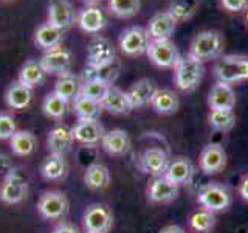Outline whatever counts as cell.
Instances as JSON below:
<instances>
[{"instance_id":"obj_26","label":"cell","mask_w":248,"mask_h":233,"mask_svg":"<svg viewBox=\"0 0 248 233\" xmlns=\"http://www.w3.org/2000/svg\"><path fill=\"white\" fill-rule=\"evenodd\" d=\"M149 104L154 109V112H157L160 115H170L178 111V107H180V98L170 89H157Z\"/></svg>"},{"instance_id":"obj_17","label":"cell","mask_w":248,"mask_h":233,"mask_svg":"<svg viewBox=\"0 0 248 233\" xmlns=\"http://www.w3.org/2000/svg\"><path fill=\"white\" fill-rule=\"evenodd\" d=\"M75 143V137L72 128L65 126V124H58L54 126L46 137V146H48L50 154L65 155L68 151H72Z\"/></svg>"},{"instance_id":"obj_6","label":"cell","mask_w":248,"mask_h":233,"mask_svg":"<svg viewBox=\"0 0 248 233\" xmlns=\"http://www.w3.org/2000/svg\"><path fill=\"white\" fill-rule=\"evenodd\" d=\"M27 196H28V181L16 168L0 183V200L6 205H16L20 204L22 200H25Z\"/></svg>"},{"instance_id":"obj_1","label":"cell","mask_w":248,"mask_h":233,"mask_svg":"<svg viewBox=\"0 0 248 233\" xmlns=\"http://www.w3.org/2000/svg\"><path fill=\"white\" fill-rule=\"evenodd\" d=\"M225 49L223 34L217 30H203L194 36L189 45V54L196 59L206 62L211 59H219Z\"/></svg>"},{"instance_id":"obj_31","label":"cell","mask_w":248,"mask_h":233,"mask_svg":"<svg viewBox=\"0 0 248 233\" xmlns=\"http://www.w3.org/2000/svg\"><path fill=\"white\" fill-rule=\"evenodd\" d=\"M81 85H82L81 78L72 72H68V73L58 76L53 92H56L61 98H64L65 101H68V103H72V101L79 95Z\"/></svg>"},{"instance_id":"obj_36","label":"cell","mask_w":248,"mask_h":233,"mask_svg":"<svg viewBox=\"0 0 248 233\" xmlns=\"http://www.w3.org/2000/svg\"><path fill=\"white\" fill-rule=\"evenodd\" d=\"M200 2L199 0H170L168 6V13L172 16L174 20L186 22L197 13Z\"/></svg>"},{"instance_id":"obj_28","label":"cell","mask_w":248,"mask_h":233,"mask_svg":"<svg viewBox=\"0 0 248 233\" xmlns=\"http://www.w3.org/2000/svg\"><path fill=\"white\" fill-rule=\"evenodd\" d=\"M121 72V61L116 58L112 62H107V64L98 66V67H87L84 72V78L82 81L85 80H98L113 85V83L118 80Z\"/></svg>"},{"instance_id":"obj_20","label":"cell","mask_w":248,"mask_h":233,"mask_svg":"<svg viewBox=\"0 0 248 233\" xmlns=\"http://www.w3.org/2000/svg\"><path fill=\"white\" fill-rule=\"evenodd\" d=\"M177 22L168 11L157 13L154 17L149 20L146 31L149 34L151 41H161V39H170L174 34Z\"/></svg>"},{"instance_id":"obj_5","label":"cell","mask_w":248,"mask_h":233,"mask_svg":"<svg viewBox=\"0 0 248 233\" xmlns=\"http://www.w3.org/2000/svg\"><path fill=\"white\" fill-rule=\"evenodd\" d=\"M70 202L62 191H44L37 200V212L46 221H56L68 213Z\"/></svg>"},{"instance_id":"obj_9","label":"cell","mask_w":248,"mask_h":233,"mask_svg":"<svg viewBox=\"0 0 248 233\" xmlns=\"http://www.w3.org/2000/svg\"><path fill=\"white\" fill-rule=\"evenodd\" d=\"M151 37L147 34L146 28L143 27H130L123 31L120 36V50L126 54V56H141L147 51Z\"/></svg>"},{"instance_id":"obj_2","label":"cell","mask_w":248,"mask_h":233,"mask_svg":"<svg viewBox=\"0 0 248 233\" xmlns=\"http://www.w3.org/2000/svg\"><path fill=\"white\" fill-rule=\"evenodd\" d=\"M214 76L219 83L230 85L248 81V56L222 54L214 64Z\"/></svg>"},{"instance_id":"obj_32","label":"cell","mask_w":248,"mask_h":233,"mask_svg":"<svg viewBox=\"0 0 248 233\" xmlns=\"http://www.w3.org/2000/svg\"><path fill=\"white\" fill-rule=\"evenodd\" d=\"M10 148L17 157H28L37 148V138L31 131H17L10 138Z\"/></svg>"},{"instance_id":"obj_7","label":"cell","mask_w":248,"mask_h":233,"mask_svg":"<svg viewBox=\"0 0 248 233\" xmlns=\"http://www.w3.org/2000/svg\"><path fill=\"white\" fill-rule=\"evenodd\" d=\"M85 233H108L113 225V215L104 204H92L82 216Z\"/></svg>"},{"instance_id":"obj_22","label":"cell","mask_w":248,"mask_h":233,"mask_svg":"<svg viewBox=\"0 0 248 233\" xmlns=\"http://www.w3.org/2000/svg\"><path fill=\"white\" fill-rule=\"evenodd\" d=\"M155 90H157L155 83L149 80V78H141V80H138L137 83L132 84L126 92L132 109H138V107L149 104Z\"/></svg>"},{"instance_id":"obj_10","label":"cell","mask_w":248,"mask_h":233,"mask_svg":"<svg viewBox=\"0 0 248 233\" xmlns=\"http://www.w3.org/2000/svg\"><path fill=\"white\" fill-rule=\"evenodd\" d=\"M199 165L200 169L208 176L219 174L227 166V152H225L223 146L219 143L206 145L199 155Z\"/></svg>"},{"instance_id":"obj_12","label":"cell","mask_w":248,"mask_h":233,"mask_svg":"<svg viewBox=\"0 0 248 233\" xmlns=\"http://www.w3.org/2000/svg\"><path fill=\"white\" fill-rule=\"evenodd\" d=\"M169 157L166 151H163L161 148L149 146L140 155V168H141L146 174H151L154 177L165 176L168 165H169Z\"/></svg>"},{"instance_id":"obj_46","label":"cell","mask_w":248,"mask_h":233,"mask_svg":"<svg viewBox=\"0 0 248 233\" xmlns=\"http://www.w3.org/2000/svg\"><path fill=\"white\" fill-rule=\"evenodd\" d=\"M160 233H185V230L180 227V225L170 224V225H166V227H163V229L160 230Z\"/></svg>"},{"instance_id":"obj_30","label":"cell","mask_w":248,"mask_h":233,"mask_svg":"<svg viewBox=\"0 0 248 233\" xmlns=\"http://www.w3.org/2000/svg\"><path fill=\"white\" fill-rule=\"evenodd\" d=\"M68 173V165L65 160V155L50 154L41 165V176L45 181H62Z\"/></svg>"},{"instance_id":"obj_11","label":"cell","mask_w":248,"mask_h":233,"mask_svg":"<svg viewBox=\"0 0 248 233\" xmlns=\"http://www.w3.org/2000/svg\"><path fill=\"white\" fill-rule=\"evenodd\" d=\"M75 142L82 146H96L103 142L106 129L98 120H78L72 128Z\"/></svg>"},{"instance_id":"obj_34","label":"cell","mask_w":248,"mask_h":233,"mask_svg":"<svg viewBox=\"0 0 248 233\" xmlns=\"http://www.w3.org/2000/svg\"><path fill=\"white\" fill-rule=\"evenodd\" d=\"M45 72L39 61H27L19 70L17 81L23 85H27L30 89H34L37 85H41L45 81Z\"/></svg>"},{"instance_id":"obj_14","label":"cell","mask_w":248,"mask_h":233,"mask_svg":"<svg viewBox=\"0 0 248 233\" xmlns=\"http://www.w3.org/2000/svg\"><path fill=\"white\" fill-rule=\"evenodd\" d=\"M39 62H41L45 73L59 76L70 72V68H72V54H70L68 50L58 47V49L45 51Z\"/></svg>"},{"instance_id":"obj_44","label":"cell","mask_w":248,"mask_h":233,"mask_svg":"<svg viewBox=\"0 0 248 233\" xmlns=\"http://www.w3.org/2000/svg\"><path fill=\"white\" fill-rule=\"evenodd\" d=\"M237 193L242 200H245L248 204V174H245L242 179L239 181V186H237Z\"/></svg>"},{"instance_id":"obj_48","label":"cell","mask_w":248,"mask_h":233,"mask_svg":"<svg viewBox=\"0 0 248 233\" xmlns=\"http://www.w3.org/2000/svg\"><path fill=\"white\" fill-rule=\"evenodd\" d=\"M245 19H247V22H248V8H247V14H245Z\"/></svg>"},{"instance_id":"obj_13","label":"cell","mask_w":248,"mask_h":233,"mask_svg":"<svg viewBox=\"0 0 248 233\" xmlns=\"http://www.w3.org/2000/svg\"><path fill=\"white\" fill-rule=\"evenodd\" d=\"M178 191H180V186H177L172 183L165 176L160 177H154L152 181L147 185V199L152 204H169L177 199Z\"/></svg>"},{"instance_id":"obj_41","label":"cell","mask_w":248,"mask_h":233,"mask_svg":"<svg viewBox=\"0 0 248 233\" xmlns=\"http://www.w3.org/2000/svg\"><path fill=\"white\" fill-rule=\"evenodd\" d=\"M17 123L11 114L0 112V140H10L17 132Z\"/></svg>"},{"instance_id":"obj_33","label":"cell","mask_w":248,"mask_h":233,"mask_svg":"<svg viewBox=\"0 0 248 233\" xmlns=\"http://www.w3.org/2000/svg\"><path fill=\"white\" fill-rule=\"evenodd\" d=\"M72 109L78 116V120H98L99 115L103 114L101 103L84 97L81 93L72 101Z\"/></svg>"},{"instance_id":"obj_25","label":"cell","mask_w":248,"mask_h":233,"mask_svg":"<svg viewBox=\"0 0 248 233\" xmlns=\"http://www.w3.org/2000/svg\"><path fill=\"white\" fill-rule=\"evenodd\" d=\"M33 100V89L20 84L19 81H14L10 84V87L5 92V103L10 109L14 111H23L31 104Z\"/></svg>"},{"instance_id":"obj_38","label":"cell","mask_w":248,"mask_h":233,"mask_svg":"<svg viewBox=\"0 0 248 233\" xmlns=\"http://www.w3.org/2000/svg\"><path fill=\"white\" fill-rule=\"evenodd\" d=\"M188 224L191 230L196 233H209L216 225V213L208 212L205 208L196 210L194 213H191Z\"/></svg>"},{"instance_id":"obj_43","label":"cell","mask_w":248,"mask_h":233,"mask_svg":"<svg viewBox=\"0 0 248 233\" xmlns=\"http://www.w3.org/2000/svg\"><path fill=\"white\" fill-rule=\"evenodd\" d=\"M222 6L230 13H240L248 8V0H220Z\"/></svg>"},{"instance_id":"obj_8","label":"cell","mask_w":248,"mask_h":233,"mask_svg":"<svg viewBox=\"0 0 248 233\" xmlns=\"http://www.w3.org/2000/svg\"><path fill=\"white\" fill-rule=\"evenodd\" d=\"M146 54L152 64L160 68H174L177 61L182 56V54L178 53L177 45L170 41V39L151 41Z\"/></svg>"},{"instance_id":"obj_37","label":"cell","mask_w":248,"mask_h":233,"mask_svg":"<svg viewBox=\"0 0 248 233\" xmlns=\"http://www.w3.org/2000/svg\"><path fill=\"white\" fill-rule=\"evenodd\" d=\"M68 106H70L68 101L61 98L56 92H50L42 103V111L46 116H48V118L61 120L65 116V114L68 111Z\"/></svg>"},{"instance_id":"obj_29","label":"cell","mask_w":248,"mask_h":233,"mask_svg":"<svg viewBox=\"0 0 248 233\" xmlns=\"http://www.w3.org/2000/svg\"><path fill=\"white\" fill-rule=\"evenodd\" d=\"M84 183L90 190H104L110 183V171L99 162L92 163L84 171Z\"/></svg>"},{"instance_id":"obj_21","label":"cell","mask_w":248,"mask_h":233,"mask_svg":"<svg viewBox=\"0 0 248 233\" xmlns=\"http://www.w3.org/2000/svg\"><path fill=\"white\" fill-rule=\"evenodd\" d=\"M76 22L84 33L95 34L99 33L107 25V17L104 11L98 6H87L76 16Z\"/></svg>"},{"instance_id":"obj_35","label":"cell","mask_w":248,"mask_h":233,"mask_svg":"<svg viewBox=\"0 0 248 233\" xmlns=\"http://www.w3.org/2000/svg\"><path fill=\"white\" fill-rule=\"evenodd\" d=\"M208 123L214 131L230 132L236 126V114L232 109H211L208 114Z\"/></svg>"},{"instance_id":"obj_40","label":"cell","mask_w":248,"mask_h":233,"mask_svg":"<svg viewBox=\"0 0 248 233\" xmlns=\"http://www.w3.org/2000/svg\"><path fill=\"white\" fill-rule=\"evenodd\" d=\"M110 89V84L107 83H103V81H98V80H85L82 81V85H81V95L87 97V98H92L101 103L103 98L106 97V93Z\"/></svg>"},{"instance_id":"obj_27","label":"cell","mask_w":248,"mask_h":233,"mask_svg":"<svg viewBox=\"0 0 248 233\" xmlns=\"http://www.w3.org/2000/svg\"><path fill=\"white\" fill-rule=\"evenodd\" d=\"M64 31L51 25L50 22H45L42 25H39L34 31V42L37 47H41L42 50L48 51L53 49H58L62 44L64 39Z\"/></svg>"},{"instance_id":"obj_19","label":"cell","mask_w":248,"mask_h":233,"mask_svg":"<svg viewBox=\"0 0 248 233\" xmlns=\"http://www.w3.org/2000/svg\"><path fill=\"white\" fill-rule=\"evenodd\" d=\"M101 107H103V111L112 115H127L134 111L126 92L116 87V85H110V89L101 101Z\"/></svg>"},{"instance_id":"obj_24","label":"cell","mask_w":248,"mask_h":233,"mask_svg":"<svg viewBox=\"0 0 248 233\" xmlns=\"http://www.w3.org/2000/svg\"><path fill=\"white\" fill-rule=\"evenodd\" d=\"M194 176V165L189 159L186 157H177L169 162L165 177L177 186L188 185Z\"/></svg>"},{"instance_id":"obj_16","label":"cell","mask_w":248,"mask_h":233,"mask_svg":"<svg viewBox=\"0 0 248 233\" xmlns=\"http://www.w3.org/2000/svg\"><path fill=\"white\" fill-rule=\"evenodd\" d=\"M76 14L70 0H48V22L59 30H67L75 23Z\"/></svg>"},{"instance_id":"obj_15","label":"cell","mask_w":248,"mask_h":233,"mask_svg":"<svg viewBox=\"0 0 248 233\" xmlns=\"http://www.w3.org/2000/svg\"><path fill=\"white\" fill-rule=\"evenodd\" d=\"M116 59L113 44L106 37L92 39L87 47V67H98Z\"/></svg>"},{"instance_id":"obj_42","label":"cell","mask_w":248,"mask_h":233,"mask_svg":"<svg viewBox=\"0 0 248 233\" xmlns=\"http://www.w3.org/2000/svg\"><path fill=\"white\" fill-rule=\"evenodd\" d=\"M16 169L11 157L5 152H0V181H3L5 177L10 176Z\"/></svg>"},{"instance_id":"obj_45","label":"cell","mask_w":248,"mask_h":233,"mask_svg":"<svg viewBox=\"0 0 248 233\" xmlns=\"http://www.w3.org/2000/svg\"><path fill=\"white\" fill-rule=\"evenodd\" d=\"M51 233H79V230L72 222H61L53 229Z\"/></svg>"},{"instance_id":"obj_3","label":"cell","mask_w":248,"mask_h":233,"mask_svg":"<svg viewBox=\"0 0 248 233\" xmlns=\"http://www.w3.org/2000/svg\"><path fill=\"white\" fill-rule=\"evenodd\" d=\"M203 73V62L186 53L180 56L174 67V83L182 92H194L199 87Z\"/></svg>"},{"instance_id":"obj_18","label":"cell","mask_w":248,"mask_h":233,"mask_svg":"<svg viewBox=\"0 0 248 233\" xmlns=\"http://www.w3.org/2000/svg\"><path fill=\"white\" fill-rule=\"evenodd\" d=\"M101 146H103V150L108 155L121 157V155L127 154L130 151L132 142H130L129 134L124 129H112V131H106Z\"/></svg>"},{"instance_id":"obj_23","label":"cell","mask_w":248,"mask_h":233,"mask_svg":"<svg viewBox=\"0 0 248 233\" xmlns=\"http://www.w3.org/2000/svg\"><path fill=\"white\" fill-rule=\"evenodd\" d=\"M208 106L209 109H234L236 93L232 85L217 81L208 93Z\"/></svg>"},{"instance_id":"obj_4","label":"cell","mask_w":248,"mask_h":233,"mask_svg":"<svg viewBox=\"0 0 248 233\" xmlns=\"http://www.w3.org/2000/svg\"><path fill=\"white\" fill-rule=\"evenodd\" d=\"M197 202L202 208L213 213H220L228 210L231 205V194L220 183H206L199 190Z\"/></svg>"},{"instance_id":"obj_39","label":"cell","mask_w":248,"mask_h":233,"mask_svg":"<svg viewBox=\"0 0 248 233\" xmlns=\"http://www.w3.org/2000/svg\"><path fill=\"white\" fill-rule=\"evenodd\" d=\"M108 11L116 17L129 19L138 14L141 8V0H107Z\"/></svg>"},{"instance_id":"obj_47","label":"cell","mask_w":248,"mask_h":233,"mask_svg":"<svg viewBox=\"0 0 248 233\" xmlns=\"http://www.w3.org/2000/svg\"><path fill=\"white\" fill-rule=\"evenodd\" d=\"M85 3H89V5H96V3H101L103 0H84Z\"/></svg>"}]
</instances>
